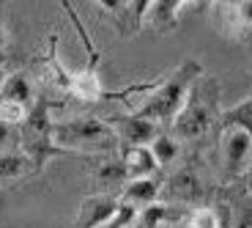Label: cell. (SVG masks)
<instances>
[{"instance_id": "6da1fadb", "label": "cell", "mask_w": 252, "mask_h": 228, "mask_svg": "<svg viewBox=\"0 0 252 228\" xmlns=\"http://www.w3.org/2000/svg\"><path fill=\"white\" fill-rule=\"evenodd\" d=\"M203 77L200 64L195 61H184L181 66L170 72L162 82L151 85L148 94L143 96L140 108H134L132 113L143 115V118L154 121V124H173V118L178 115V110L184 108L189 91L195 88V82Z\"/></svg>"}, {"instance_id": "7a4b0ae2", "label": "cell", "mask_w": 252, "mask_h": 228, "mask_svg": "<svg viewBox=\"0 0 252 228\" xmlns=\"http://www.w3.org/2000/svg\"><path fill=\"white\" fill-rule=\"evenodd\" d=\"M50 143L58 152L96 154V157H110V154H118L121 149L113 124L101 118L55 121L50 127Z\"/></svg>"}, {"instance_id": "3957f363", "label": "cell", "mask_w": 252, "mask_h": 228, "mask_svg": "<svg viewBox=\"0 0 252 228\" xmlns=\"http://www.w3.org/2000/svg\"><path fill=\"white\" fill-rule=\"evenodd\" d=\"M217 99H220V88L214 80H197L195 88L189 91L184 108L173 118L170 132L176 140H197L211 129L217 118Z\"/></svg>"}, {"instance_id": "277c9868", "label": "cell", "mask_w": 252, "mask_h": 228, "mask_svg": "<svg viewBox=\"0 0 252 228\" xmlns=\"http://www.w3.org/2000/svg\"><path fill=\"white\" fill-rule=\"evenodd\" d=\"M220 154H222V165H225L230 179L247 176L250 162H252V135H247L239 127H222Z\"/></svg>"}, {"instance_id": "5b68a950", "label": "cell", "mask_w": 252, "mask_h": 228, "mask_svg": "<svg viewBox=\"0 0 252 228\" xmlns=\"http://www.w3.org/2000/svg\"><path fill=\"white\" fill-rule=\"evenodd\" d=\"M115 135H118V143H126V149H134V146H151L154 140L162 135L159 124L143 118L137 113H129V115H121L115 118L113 124Z\"/></svg>"}, {"instance_id": "8992f818", "label": "cell", "mask_w": 252, "mask_h": 228, "mask_svg": "<svg viewBox=\"0 0 252 228\" xmlns=\"http://www.w3.org/2000/svg\"><path fill=\"white\" fill-rule=\"evenodd\" d=\"M118 212V195L94 192L80 203L77 212V228H107Z\"/></svg>"}, {"instance_id": "52a82bcc", "label": "cell", "mask_w": 252, "mask_h": 228, "mask_svg": "<svg viewBox=\"0 0 252 228\" xmlns=\"http://www.w3.org/2000/svg\"><path fill=\"white\" fill-rule=\"evenodd\" d=\"M184 8H187V3H181V0H148V8H145L140 28L151 33H170L181 22Z\"/></svg>"}, {"instance_id": "ba28073f", "label": "cell", "mask_w": 252, "mask_h": 228, "mask_svg": "<svg viewBox=\"0 0 252 228\" xmlns=\"http://www.w3.org/2000/svg\"><path fill=\"white\" fill-rule=\"evenodd\" d=\"M118 201L124 206H129V209L140 212V209H145V206H151V203L159 201V184L154 179H129L121 187Z\"/></svg>"}, {"instance_id": "9c48e42d", "label": "cell", "mask_w": 252, "mask_h": 228, "mask_svg": "<svg viewBox=\"0 0 252 228\" xmlns=\"http://www.w3.org/2000/svg\"><path fill=\"white\" fill-rule=\"evenodd\" d=\"M121 165L129 179H154V173L159 171L157 159H154L148 146H134V149H124Z\"/></svg>"}, {"instance_id": "30bf717a", "label": "cell", "mask_w": 252, "mask_h": 228, "mask_svg": "<svg viewBox=\"0 0 252 228\" xmlns=\"http://www.w3.org/2000/svg\"><path fill=\"white\" fill-rule=\"evenodd\" d=\"M69 91L74 99L80 102H96L104 96V88H101V77L96 69H80V72H71L69 75Z\"/></svg>"}, {"instance_id": "8fae6325", "label": "cell", "mask_w": 252, "mask_h": 228, "mask_svg": "<svg viewBox=\"0 0 252 228\" xmlns=\"http://www.w3.org/2000/svg\"><path fill=\"white\" fill-rule=\"evenodd\" d=\"M0 102H17V105L31 108V102H33V85L28 82V77L19 75V72L6 75V80H3V85H0Z\"/></svg>"}, {"instance_id": "7c38bea8", "label": "cell", "mask_w": 252, "mask_h": 228, "mask_svg": "<svg viewBox=\"0 0 252 228\" xmlns=\"http://www.w3.org/2000/svg\"><path fill=\"white\" fill-rule=\"evenodd\" d=\"M126 182H129V176H126L121 162H107L96 171V187H99V192L115 195V187H124Z\"/></svg>"}, {"instance_id": "4fadbf2b", "label": "cell", "mask_w": 252, "mask_h": 228, "mask_svg": "<svg viewBox=\"0 0 252 228\" xmlns=\"http://www.w3.org/2000/svg\"><path fill=\"white\" fill-rule=\"evenodd\" d=\"M227 228V206L225 212H217L211 206H200L189 215V228Z\"/></svg>"}, {"instance_id": "5bb4252c", "label": "cell", "mask_w": 252, "mask_h": 228, "mask_svg": "<svg viewBox=\"0 0 252 228\" xmlns=\"http://www.w3.org/2000/svg\"><path fill=\"white\" fill-rule=\"evenodd\" d=\"M225 127H239L244 129L247 135H252V99H244L239 102L236 108L225 110V121H222Z\"/></svg>"}, {"instance_id": "9a60e30c", "label": "cell", "mask_w": 252, "mask_h": 228, "mask_svg": "<svg viewBox=\"0 0 252 228\" xmlns=\"http://www.w3.org/2000/svg\"><path fill=\"white\" fill-rule=\"evenodd\" d=\"M148 149H151V154H154L159 168H162V165H170L173 159L178 157V140L173 138V135H159Z\"/></svg>"}, {"instance_id": "2e32d148", "label": "cell", "mask_w": 252, "mask_h": 228, "mask_svg": "<svg viewBox=\"0 0 252 228\" xmlns=\"http://www.w3.org/2000/svg\"><path fill=\"white\" fill-rule=\"evenodd\" d=\"M28 165L31 159L28 157H19V154H6L0 157V182H8V179H19L28 173Z\"/></svg>"}, {"instance_id": "e0dca14e", "label": "cell", "mask_w": 252, "mask_h": 228, "mask_svg": "<svg viewBox=\"0 0 252 228\" xmlns=\"http://www.w3.org/2000/svg\"><path fill=\"white\" fill-rule=\"evenodd\" d=\"M167 217V206L164 203H151V206H145V209L137 212V220H134V228H159Z\"/></svg>"}, {"instance_id": "ac0fdd59", "label": "cell", "mask_w": 252, "mask_h": 228, "mask_svg": "<svg viewBox=\"0 0 252 228\" xmlns=\"http://www.w3.org/2000/svg\"><path fill=\"white\" fill-rule=\"evenodd\" d=\"M170 187L176 190V195H181V198H192V195H197V187H200V182H197V176L192 171H181V173H176L173 176V182H170Z\"/></svg>"}, {"instance_id": "d6986e66", "label": "cell", "mask_w": 252, "mask_h": 228, "mask_svg": "<svg viewBox=\"0 0 252 228\" xmlns=\"http://www.w3.org/2000/svg\"><path fill=\"white\" fill-rule=\"evenodd\" d=\"M28 113H31V108H25V105H17V102H0V121H3L6 127H11V124H25Z\"/></svg>"}, {"instance_id": "ffe728a7", "label": "cell", "mask_w": 252, "mask_h": 228, "mask_svg": "<svg viewBox=\"0 0 252 228\" xmlns=\"http://www.w3.org/2000/svg\"><path fill=\"white\" fill-rule=\"evenodd\" d=\"M233 11H236L239 31H241V33L252 31V0H241V3H233Z\"/></svg>"}, {"instance_id": "44dd1931", "label": "cell", "mask_w": 252, "mask_h": 228, "mask_svg": "<svg viewBox=\"0 0 252 228\" xmlns=\"http://www.w3.org/2000/svg\"><path fill=\"white\" fill-rule=\"evenodd\" d=\"M6 47H8V36H6V25H3V19H0V61L6 58Z\"/></svg>"}, {"instance_id": "7402d4cb", "label": "cell", "mask_w": 252, "mask_h": 228, "mask_svg": "<svg viewBox=\"0 0 252 228\" xmlns=\"http://www.w3.org/2000/svg\"><path fill=\"white\" fill-rule=\"evenodd\" d=\"M8 135H11V127H6V124L0 121V149H3V146L8 143Z\"/></svg>"}, {"instance_id": "603a6c76", "label": "cell", "mask_w": 252, "mask_h": 228, "mask_svg": "<svg viewBox=\"0 0 252 228\" xmlns=\"http://www.w3.org/2000/svg\"><path fill=\"white\" fill-rule=\"evenodd\" d=\"M3 80H6V72H3V66H0V85H3Z\"/></svg>"}, {"instance_id": "cb8c5ba5", "label": "cell", "mask_w": 252, "mask_h": 228, "mask_svg": "<svg viewBox=\"0 0 252 228\" xmlns=\"http://www.w3.org/2000/svg\"><path fill=\"white\" fill-rule=\"evenodd\" d=\"M247 176H250V182H252V162H250V171H247Z\"/></svg>"}]
</instances>
